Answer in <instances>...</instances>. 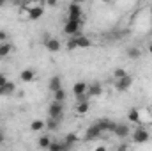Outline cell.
Here are the masks:
<instances>
[{"label": "cell", "mask_w": 152, "mask_h": 151, "mask_svg": "<svg viewBox=\"0 0 152 151\" xmlns=\"http://www.w3.org/2000/svg\"><path fill=\"white\" fill-rule=\"evenodd\" d=\"M48 112H50V117H55V119L62 121V117H64V105H62V101H57L55 100L53 103H50Z\"/></svg>", "instance_id": "6da1fadb"}, {"label": "cell", "mask_w": 152, "mask_h": 151, "mask_svg": "<svg viewBox=\"0 0 152 151\" xmlns=\"http://www.w3.org/2000/svg\"><path fill=\"white\" fill-rule=\"evenodd\" d=\"M80 27H81V20H67L66 25H64V32L67 36H76L80 32Z\"/></svg>", "instance_id": "7a4b0ae2"}, {"label": "cell", "mask_w": 152, "mask_h": 151, "mask_svg": "<svg viewBox=\"0 0 152 151\" xmlns=\"http://www.w3.org/2000/svg\"><path fill=\"white\" fill-rule=\"evenodd\" d=\"M44 46H46L48 52H51V53H57V52L62 48L60 41L57 38H51V36H44Z\"/></svg>", "instance_id": "3957f363"}, {"label": "cell", "mask_w": 152, "mask_h": 151, "mask_svg": "<svg viewBox=\"0 0 152 151\" xmlns=\"http://www.w3.org/2000/svg\"><path fill=\"white\" fill-rule=\"evenodd\" d=\"M149 139H151V133H149L145 128H138V130L133 132V141H134L136 144H143V142H147Z\"/></svg>", "instance_id": "277c9868"}, {"label": "cell", "mask_w": 152, "mask_h": 151, "mask_svg": "<svg viewBox=\"0 0 152 151\" xmlns=\"http://www.w3.org/2000/svg\"><path fill=\"white\" fill-rule=\"evenodd\" d=\"M131 85H133V76H129V75L122 76V78H117V82H115V89L117 91H127Z\"/></svg>", "instance_id": "5b68a950"}, {"label": "cell", "mask_w": 152, "mask_h": 151, "mask_svg": "<svg viewBox=\"0 0 152 151\" xmlns=\"http://www.w3.org/2000/svg\"><path fill=\"white\" fill-rule=\"evenodd\" d=\"M101 133H103V130H101L97 124H92V126L85 132V139H87V141H94V139H99Z\"/></svg>", "instance_id": "8992f818"}, {"label": "cell", "mask_w": 152, "mask_h": 151, "mask_svg": "<svg viewBox=\"0 0 152 151\" xmlns=\"http://www.w3.org/2000/svg\"><path fill=\"white\" fill-rule=\"evenodd\" d=\"M96 124H97L103 132H113L115 126H117V123H113L112 119H97Z\"/></svg>", "instance_id": "52a82bcc"}, {"label": "cell", "mask_w": 152, "mask_h": 151, "mask_svg": "<svg viewBox=\"0 0 152 151\" xmlns=\"http://www.w3.org/2000/svg\"><path fill=\"white\" fill-rule=\"evenodd\" d=\"M87 94H88V96H94V98L101 96V94H103V87H101V84H99V82H94V84L87 85Z\"/></svg>", "instance_id": "ba28073f"}, {"label": "cell", "mask_w": 152, "mask_h": 151, "mask_svg": "<svg viewBox=\"0 0 152 151\" xmlns=\"http://www.w3.org/2000/svg\"><path fill=\"white\" fill-rule=\"evenodd\" d=\"M42 14H44V9H42L41 5L28 7V11H27V18H28V20H39Z\"/></svg>", "instance_id": "9c48e42d"}, {"label": "cell", "mask_w": 152, "mask_h": 151, "mask_svg": "<svg viewBox=\"0 0 152 151\" xmlns=\"http://www.w3.org/2000/svg\"><path fill=\"white\" fill-rule=\"evenodd\" d=\"M73 93L76 94V98H83L85 94H87V84L85 82H76L75 85H73Z\"/></svg>", "instance_id": "30bf717a"}, {"label": "cell", "mask_w": 152, "mask_h": 151, "mask_svg": "<svg viewBox=\"0 0 152 151\" xmlns=\"http://www.w3.org/2000/svg\"><path fill=\"white\" fill-rule=\"evenodd\" d=\"M69 18L71 20H81V7H80V4L71 2V5H69Z\"/></svg>", "instance_id": "8fae6325"}, {"label": "cell", "mask_w": 152, "mask_h": 151, "mask_svg": "<svg viewBox=\"0 0 152 151\" xmlns=\"http://www.w3.org/2000/svg\"><path fill=\"white\" fill-rule=\"evenodd\" d=\"M14 91H16V85H14V82H5V85H2L0 87V96H11V94H14Z\"/></svg>", "instance_id": "7c38bea8"}, {"label": "cell", "mask_w": 152, "mask_h": 151, "mask_svg": "<svg viewBox=\"0 0 152 151\" xmlns=\"http://www.w3.org/2000/svg\"><path fill=\"white\" fill-rule=\"evenodd\" d=\"M113 133L117 135V137L124 139V137H127V135H129V126H127V124H120V123H117V126H115Z\"/></svg>", "instance_id": "4fadbf2b"}, {"label": "cell", "mask_w": 152, "mask_h": 151, "mask_svg": "<svg viewBox=\"0 0 152 151\" xmlns=\"http://www.w3.org/2000/svg\"><path fill=\"white\" fill-rule=\"evenodd\" d=\"M76 41V46L78 48H88L90 44H92V41L88 38H85V36H81V34H76V36H73Z\"/></svg>", "instance_id": "5bb4252c"}, {"label": "cell", "mask_w": 152, "mask_h": 151, "mask_svg": "<svg viewBox=\"0 0 152 151\" xmlns=\"http://www.w3.org/2000/svg\"><path fill=\"white\" fill-rule=\"evenodd\" d=\"M34 78H36V71L30 70V68H27V70H23V71L20 73V80H21V82H32Z\"/></svg>", "instance_id": "9a60e30c"}, {"label": "cell", "mask_w": 152, "mask_h": 151, "mask_svg": "<svg viewBox=\"0 0 152 151\" xmlns=\"http://www.w3.org/2000/svg\"><path fill=\"white\" fill-rule=\"evenodd\" d=\"M62 87V78L60 76H53L51 80H50V84H48V89L51 91V93H55L57 89H60Z\"/></svg>", "instance_id": "2e32d148"}, {"label": "cell", "mask_w": 152, "mask_h": 151, "mask_svg": "<svg viewBox=\"0 0 152 151\" xmlns=\"http://www.w3.org/2000/svg\"><path fill=\"white\" fill-rule=\"evenodd\" d=\"M127 119L131 121V123H142V119H140V110L138 109H131L129 112H127Z\"/></svg>", "instance_id": "e0dca14e"}, {"label": "cell", "mask_w": 152, "mask_h": 151, "mask_svg": "<svg viewBox=\"0 0 152 151\" xmlns=\"http://www.w3.org/2000/svg\"><path fill=\"white\" fill-rule=\"evenodd\" d=\"M11 52H12V44L2 41V44H0V57H7Z\"/></svg>", "instance_id": "ac0fdd59"}, {"label": "cell", "mask_w": 152, "mask_h": 151, "mask_svg": "<svg viewBox=\"0 0 152 151\" xmlns=\"http://www.w3.org/2000/svg\"><path fill=\"white\" fill-rule=\"evenodd\" d=\"M88 107H90V103H88V101H80V103L76 105V114H80V115L87 114V112H88Z\"/></svg>", "instance_id": "d6986e66"}, {"label": "cell", "mask_w": 152, "mask_h": 151, "mask_svg": "<svg viewBox=\"0 0 152 151\" xmlns=\"http://www.w3.org/2000/svg\"><path fill=\"white\" fill-rule=\"evenodd\" d=\"M44 126H46V123H44L42 119H36V121L30 124V130H32V132H41Z\"/></svg>", "instance_id": "ffe728a7"}, {"label": "cell", "mask_w": 152, "mask_h": 151, "mask_svg": "<svg viewBox=\"0 0 152 151\" xmlns=\"http://www.w3.org/2000/svg\"><path fill=\"white\" fill-rule=\"evenodd\" d=\"M51 144V139L48 137V135H44V137H39L37 141V146L39 148H42V150H48V146Z\"/></svg>", "instance_id": "44dd1931"}, {"label": "cell", "mask_w": 152, "mask_h": 151, "mask_svg": "<svg viewBox=\"0 0 152 151\" xmlns=\"http://www.w3.org/2000/svg\"><path fill=\"white\" fill-rule=\"evenodd\" d=\"M53 96H55V100H57V101H64V100H66V91L60 87V89H57V91L53 93Z\"/></svg>", "instance_id": "7402d4cb"}, {"label": "cell", "mask_w": 152, "mask_h": 151, "mask_svg": "<svg viewBox=\"0 0 152 151\" xmlns=\"http://www.w3.org/2000/svg\"><path fill=\"white\" fill-rule=\"evenodd\" d=\"M46 126H48V130H57V128H58V119L50 117V119L46 121Z\"/></svg>", "instance_id": "603a6c76"}, {"label": "cell", "mask_w": 152, "mask_h": 151, "mask_svg": "<svg viewBox=\"0 0 152 151\" xmlns=\"http://www.w3.org/2000/svg\"><path fill=\"white\" fill-rule=\"evenodd\" d=\"M127 57L129 59H138L140 57V50L138 48H129L127 50Z\"/></svg>", "instance_id": "cb8c5ba5"}, {"label": "cell", "mask_w": 152, "mask_h": 151, "mask_svg": "<svg viewBox=\"0 0 152 151\" xmlns=\"http://www.w3.org/2000/svg\"><path fill=\"white\" fill-rule=\"evenodd\" d=\"M48 151H64L62 142H51V144L48 146Z\"/></svg>", "instance_id": "d4e9b609"}, {"label": "cell", "mask_w": 152, "mask_h": 151, "mask_svg": "<svg viewBox=\"0 0 152 151\" xmlns=\"http://www.w3.org/2000/svg\"><path fill=\"white\" fill-rule=\"evenodd\" d=\"M113 76H115V78H122V76H126V71L118 68V70H115V71H113Z\"/></svg>", "instance_id": "484cf974"}, {"label": "cell", "mask_w": 152, "mask_h": 151, "mask_svg": "<svg viewBox=\"0 0 152 151\" xmlns=\"http://www.w3.org/2000/svg\"><path fill=\"white\" fill-rule=\"evenodd\" d=\"M75 48H78L76 46V41H75V38H71L67 41V50H75Z\"/></svg>", "instance_id": "4316f807"}, {"label": "cell", "mask_w": 152, "mask_h": 151, "mask_svg": "<svg viewBox=\"0 0 152 151\" xmlns=\"http://www.w3.org/2000/svg\"><path fill=\"white\" fill-rule=\"evenodd\" d=\"M5 82H7V76L4 75V73H0V87L5 85Z\"/></svg>", "instance_id": "83f0119b"}, {"label": "cell", "mask_w": 152, "mask_h": 151, "mask_svg": "<svg viewBox=\"0 0 152 151\" xmlns=\"http://www.w3.org/2000/svg\"><path fill=\"white\" fill-rule=\"evenodd\" d=\"M7 32H4V30H0V41H7Z\"/></svg>", "instance_id": "f1b7e54d"}, {"label": "cell", "mask_w": 152, "mask_h": 151, "mask_svg": "<svg viewBox=\"0 0 152 151\" xmlns=\"http://www.w3.org/2000/svg\"><path fill=\"white\" fill-rule=\"evenodd\" d=\"M4 141H5V135H4V132L0 130V144H4Z\"/></svg>", "instance_id": "f546056e"}, {"label": "cell", "mask_w": 152, "mask_h": 151, "mask_svg": "<svg viewBox=\"0 0 152 151\" xmlns=\"http://www.w3.org/2000/svg\"><path fill=\"white\" fill-rule=\"evenodd\" d=\"M5 5H7V0H0V9L5 7Z\"/></svg>", "instance_id": "4dcf8cb0"}, {"label": "cell", "mask_w": 152, "mask_h": 151, "mask_svg": "<svg viewBox=\"0 0 152 151\" xmlns=\"http://www.w3.org/2000/svg\"><path fill=\"white\" fill-rule=\"evenodd\" d=\"M57 4V0H48V5H55Z\"/></svg>", "instance_id": "1f68e13d"}, {"label": "cell", "mask_w": 152, "mask_h": 151, "mask_svg": "<svg viewBox=\"0 0 152 151\" xmlns=\"http://www.w3.org/2000/svg\"><path fill=\"white\" fill-rule=\"evenodd\" d=\"M73 2H75V4H83L85 0H73Z\"/></svg>", "instance_id": "d6a6232c"}, {"label": "cell", "mask_w": 152, "mask_h": 151, "mask_svg": "<svg viewBox=\"0 0 152 151\" xmlns=\"http://www.w3.org/2000/svg\"><path fill=\"white\" fill-rule=\"evenodd\" d=\"M149 52H151V53H152V43H151V46H149Z\"/></svg>", "instance_id": "836d02e7"}, {"label": "cell", "mask_w": 152, "mask_h": 151, "mask_svg": "<svg viewBox=\"0 0 152 151\" xmlns=\"http://www.w3.org/2000/svg\"><path fill=\"white\" fill-rule=\"evenodd\" d=\"M103 2H112V0H103Z\"/></svg>", "instance_id": "e575fe53"}]
</instances>
